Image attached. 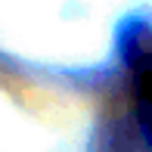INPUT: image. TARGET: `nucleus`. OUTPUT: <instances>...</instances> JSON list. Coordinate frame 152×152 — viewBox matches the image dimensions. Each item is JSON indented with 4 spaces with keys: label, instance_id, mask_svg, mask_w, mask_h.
<instances>
[{
    "label": "nucleus",
    "instance_id": "f257e3e1",
    "mask_svg": "<svg viewBox=\"0 0 152 152\" xmlns=\"http://www.w3.org/2000/svg\"><path fill=\"white\" fill-rule=\"evenodd\" d=\"M134 115L146 140L152 143V44L134 65Z\"/></svg>",
    "mask_w": 152,
    "mask_h": 152
}]
</instances>
